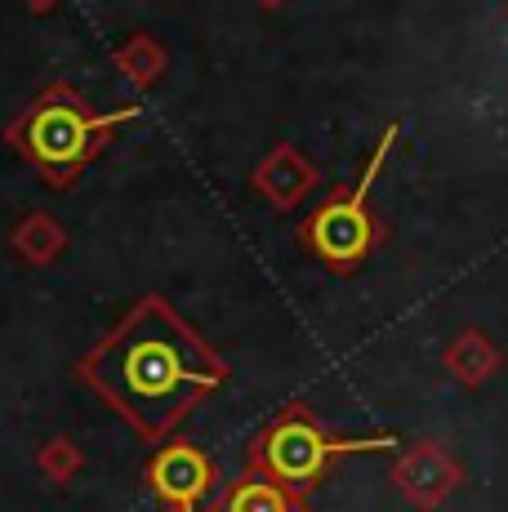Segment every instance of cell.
<instances>
[{
    "label": "cell",
    "mask_w": 508,
    "mask_h": 512,
    "mask_svg": "<svg viewBox=\"0 0 508 512\" xmlns=\"http://www.w3.org/2000/svg\"><path fill=\"white\" fill-rule=\"evenodd\" d=\"M495 361L500 357H495V348L482 339V334H459L455 348L446 352V366H451L464 383H482L486 374L495 370Z\"/></svg>",
    "instance_id": "ba28073f"
},
{
    "label": "cell",
    "mask_w": 508,
    "mask_h": 512,
    "mask_svg": "<svg viewBox=\"0 0 508 512\" xmlns=\"http://www.w3.org/2000/svg\"><path fill=\"white\" fill-rule=\"evenodd\" d=\"M134 112H116V116H90L72 94L54 90L36 103V112L23 121V139L27 152L50 170H72L90 156V147L103 139L112 125L130 121Z\"/></svg>",
    "instance_id": "277c9868"
},
{
    "label": "cell",
    "mask_w": 508,
    "mask_h": 512,
    "mask_svg": "<svg viewBox=\"0 0 508 512\" xmlns=\"http://www.w3.org/2000/svg\"><path fill=\"white\" fill-rule=\"evenodd\" d=\"M397 130H402V125H388L384 130V139H379L375 156H370L366 174H361V183L353 187V192L330 196V201L308 219V228H304L308 250L317 254V259H326L330 268H353V263L366 259L370 245H375V223H370L366 196H370V187H375L379 170H384L388 152H393Z\"/></svg>",
    "instance_id": "7a4b0ae2"
},
{
    "label": "cell",
    "mask_w": 508,
    "mask_h": 512,
    "mask_svg": "<svg viewBox=\"0 0 508 512\" xmlns=\"http://www.w3.org/2000/svg\"><path fill=\"white\" fill-rule=\"evenodd\" d=\"M393 481L402 486L406 499H415L419 508H433L459 486V464L446 455L442 446H428L424 441V446H410L406 455L397 459Z\"/></svg>",
    "instance_id": "5b68a950"
},
{
    "label": "cell",
    "mask_w": 508,
    "mask_h": 512,
    "mask_svg": "<svg viewBox=\"0 0 508 512\" xmlns=\"http://www.w3.org/2000/svg\"><path fill=\"white\" fill-rule=\"evenodd\" d=\"M223 512H295V504H290V495L277 486V481L250 477L228 495V508Z\"/></svg>",
    "instance_id": "9c48e42d"
},
{
    "label": "cell",
    "mask_w": 508,
    "mask_h": 512,
    "mask_svg": "<svg viewBox=\"0 0 508 512\" xmlns=\"http://www.w3.org/2000/svg\"><path fill=\"white\" fill-rule=\"evenodd\" d=\"M388 446H393V437H379V441L330 437V432L317 428L304 410H290L286 419H277L259 437L254 459H259L263 472H268V481H277V486H312V481L330 468V459L348 455V450H388Z\"/></svg>",
    "instance_id": "3957f363"
},
{
    "label": "cell",
    "mask_w": 508,
    "mask_h": 512,
    "mask_svg": "<svg viewBox=\"0 0 508 512\" xmlns=\"http://www.w3.org/2000/svg\"><path fill=\"white\" fill-rule=\"evenodd\" d=\"M312 183H317V170H312L299 152H290V147H281V152L268 161V170H259V187L272 196V205H281V210L295 205Z\"/></svg>",
    "instance_id": "52a82bcc"
},
{
    "label": "cell",
    "mask_w": 508,
    "mask_h": 512,
    "mask_svg": "<svg viewBox=\"0 0 508 512\" xmlns=\"http://www.w3.org/2000/svg\"><path fill=\"white\" fill-rule=\"evenodd\" d=\"M85 370L94 388L148 437L170 432L228 374L161 299H143Z\"/></svg>",
    "instance_id": "6da1fadb"
},
{
    "label": "cell",
    "mask_w": 508,
    "mask_h": 512,
    "mask_svg": "<svg viewBox=\"0 0 508 512\" xmlns=\"http://www.w3.org/2000/svg\"><path fill=\"white\" fill-rule=\"evenodd\" d=\"M148 477L170 504L192 508L205 490H210V459H205L197 446H170L152 459Z\"/></svg>",
    "instance_id": "8992f818"
}]
</instances>
